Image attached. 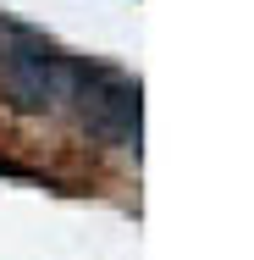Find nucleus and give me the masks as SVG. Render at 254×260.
I'll return each mask as SVG.
<instances>
[{
    "label": "nucleus",
    "instance_id": "f257e3e1",
    "mask_svg": "<svg viewBox=\"0 0 254 260\" xmlns=\"http://www.w3.org/2000/svg\"><path fill=\"white\" fill-rule=\"evenodd\" d=\"M66 105L72 116L105 139V144H122V150H138V83L122 78L116 67H100V61H72V78H66Z\"/></svg>",
    "mask_w": 254,
    "mask_h": 260
},
{
    "label": "nucleus",
    "instance_id": "f03ea898",
    "mask_svg": "<svg viewBox=\"0 0 254 260\" xmlns=\"http://www.w3.org/2000/svg\"><path fill=\"white\" fill-rule=\"evenodd\" d=\"M66 78H72V61L55 50L50 39H39L33 28H17L11 22V39L0 55V89L6 100L28 116H45L66 105Z\"/></svg>",
    "mask_w": 254,
    "mask_h": 260
},
{
    "label": "nucleus",
    "instance_id": "7ed1b4c3",
    "mask_svg": "<svg viewBox=\"0 0 254 260\" xmlns=\"http://www.w3.org/2000/svg\"><path fill=\"white\" fill-rule=\"evenodd\" d=\"M6 39H11V22H0V55H6Z\"/></svg>",
    "mask_w": 254,
    "mask_h": 260
}]
</instances>
